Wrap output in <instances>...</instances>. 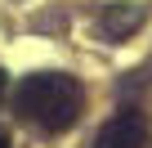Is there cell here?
<instances>
[{"mask_svg": "<svg viewBox=\"0 0 152 148\" xmlns=\"http://www.w3.org/2000/svg\"><path fill=\"white\" fill-rule=\"evenodd\" d=\"M148 144V117L139 108H121L94 139V148H143Z\"/></svg>", "mask_w": 152, "mask_h": 148, "instance_id": "2", "label": "cell"}, {"mask_svg": "<svg viewBox=\"0 0 152 148\" xmlns=\"http://www.w3.org/2000/svg\"><path fill=\"white\" fill-rule=\"evenodd\" d=\"M14 112L45 135H63L81 117V81L67 72H31L14 85Z\"/></svg>", "mask_w": 152, "mask_h": 148, "instance_id": "1", "label": "cell"}, {"mask_svg": "<svg viewBox=\"0 0 152 148\" xmlns=\"http://www.w3.org/2000/svg\"><path fill=\"white\" fill-rule=\"evenodd\" d=\"M0 148H9V130L5 126H0Z\"/></svg>", "mask_w": 152, "mask_h": 148, "instance_id": "5", "label": "cell"}, {"mask_svg": "<svg viewBox=\"0 0 152 148\" xmlns=\"http://www.w3.org/2000/svg\"><path fill=\"white\" fill-rule=\"evenodd\" d=\"M139 23H143V14H139V9H130V14H121V9H107V14H103V36H112V40H116V36L134 32Z\"/></svg>", "mask_w": 152, "mask_h": 148, "instance_id": "3", "label": "cell"}, {"mask_svg": "<svg viewBox=\"0 0 152 148\" xmlns=\"http://www.w3.org/2000/svg\"><path fill=\"white\" fill-rule=\"evenodd\" d=\"M5 90H9V77H5V72H0V99H5Z\"/></svg>", "mask_w": 152, "mask_h": 148, "instance_id": "4", "label": "cell"}]
</instances>
